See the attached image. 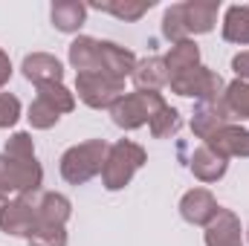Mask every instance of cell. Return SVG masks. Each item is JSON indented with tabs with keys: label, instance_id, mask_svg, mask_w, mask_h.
Returning <instances> with one entry per match:
<instances>
[{
	"label": "cell",
	"instance_id": "1",
	"mask_svg": "<svg viewBox=\"0 0 249 246\" xmlns=\"http://www.w3.org/2000/svg\"><path fill=\"white\" fill-rule=\"evenodd\" d=\"M110 145L105 139H87L81 145L67 148L61 157V177L70 185H84L90 183L96 174H102L105 159H107Z\"/></svg>",
	"mask_w": 249,
	"mask_h": 246
},
{
	"label": "cell",
	"instance_id": "2",
	"mask_svg": "<svg viewBox=\"0 0 249 246\" xmlns=\"http://www.w3.org/2000/svg\"><path fill=\"white\" fill-rule=\"evenodd\" d=\"M148 162V154L142 145L130 142V139H119L116 145H110L105 168H102V183L107 191H119L133 180V174Z\"/></svg>",
	"mask_w": 249,
	"mask_h": 246
},
{
	"label": "cell",
	"instance_id": "3",
	"mask_svg": "<svg viewBox=\"0 0 249 246\" xmlns=\"http://www.w3.org/2000/svg\"><path fill=\"white\" fill-rule=\"evenodd\" d=\"M165 107V99L162 93H145V90H136V93H124L122 99L110 107V116L113 124L122 127V130H136L142 124H151V119Z\"/></svg>",
	"mask_w": 249,
	"mask_h": 246
},
{
	"label": "cell",
	"instance_id": "4",
	"mask_svg": "<svg viewBox=\"0 0 249 246\" xmlns=\"http://www.w3.org/2000/svg\"><path fill=\"white\" fill-rule=\"evenodd\" d=\"M75 93L87 107H113L124 96V78L107 75V72H81L75 75Z\"/></svg>",
	"mask_w": 249,
	"mask_h": 246
},
{
	"label": "cell",
	"instance_id": "5",
	"mask_svg": "<svg viewBox=\"0 0 249 246\" xmlns=\"http://www.w3.org/2000/svg\"><path fill=\"white\" fill-rule=\"evenodd\" d=\"M168 87L177 93V96H186V99H200V102H223V93H226V84L223 78L209 70V67H194L188 72H180L168 81Z\"/></svg>",
	"mask_w": 249,
	"mask_h": 246
},
{
	"label": "cell",
	"instance_id": "6",
	"mask_svg": "<svg viewBox=\"0 0 249 246\" xmlns=\"http://www.w3.org/2000/svg\"><path fill=\"white\" fill-rule=\"evenodd\" d=\"M44 180V168L38 159L32 162H20V159H12L6 154H0V194L9 197V194H35L41 188Z\"/></svg>",
	"mask_w": 249,
	"mask_h": 246
},
{
	"label": "cell",
	"instance_id": "7",
	"mask_svg": "<svg viewBox=\"0 0 249 246\" xmlns=\"http://www.w3.org/2000/svg\"><path fill=\"white\" fill-rule=\"evenodd\" d=\"M38 229V191L6 200L0 209V232L12 238H29Z\"/></svg>",
	"mask_w": 249,
	"mask_h": 246
},
{
	"label": "cell",
	"instance_id": "8",
	"mask_svg": "<svg viewBox=\"0 0 249 246\" xmlns=\"http://www.w3.org/2000/svg\"><path fill=\"white\" fill-rule=\"evenodd\" d=\"M217 211H220V206L209 188H191L180 200V214L191 226H209Z\"/></svg>",
	"mask_w": 249,
	"mask_h": 246
},
{
	"label": "cell",
	"instance_id": "9",
	"mask_svg": "<svg viewBox=\"0 0 249 246\" xmlns=\"http://www.w3.org/2000/svg\"><path fill=\"white\" fill-rule=\"evenodd\" d=\"M206 246H244V226L235 211L220 209L206 226Z\"/></svg>",
	"mask_w": 249,
	"mask_h": 246
},
{
	"label": "cell",
	"instance_id": "10",
	"mask_svg": "<svg viewBox=\"0 0 249 246\" xmlns=\"http://www.w3.org/2000/svg\"><path fill=\"white\" fill-rule=\"evenodd\" d=\"M232 119L235 116L229 113V107L223 102H200L197 110H194V116H191V130H194L197 139L206 142L212 133H217L220 127L232 124Z\"/></svg>",
	"mask_w": 249,
	"mask_h": 246
},
{
	"label": "cell",
	"instance_id": "11",
	"mask_svg": "<svg viewBox=\"0 0 249 246\" xmlns=\"http://www.w3.org/2000/svg\"><path fill=\"white\" fill-rule=\"evenodd\" d=\"M203 145H209L214 154H220L223 159L232 157H249V130L241 124H226L217 133H212Z\"/></svg>",
	"mask_w": 249,
	"mask_h": 246
},
{
	"label": "cell",
	"instance_id": "12",
	"mask_svg": "<svg viewBox=\"0 0 249 246\" xmlns=\"http://www.w3.org/2000/svg\"><path fill=\"white\" fill-rule=\"evenodd\" d=\"M20 70H23V75L35 87H41V84H61V78H64L61 61L55 55H50V53H32V55H26Z\"/></svg>",
	"mask_w": 249,
	"mask_h": 246
},
{
	"label": "cell",
	"instance_id": "13",
	"mask_svg": "<svg viewBox=\"0 0 249 246\" xmlns=\"http://www.w3.org/2000/svg\"><path fill=\"white\" fill-rule=\"evenodd\" d=\"M220 3L217 0H188L183 3V20H186L188 35H206L217 23Z\"/></svg>",
	"mask_w": 249,
	"mask_h": 246
},
{
	"label": "cell",
	"instance_id": "14",
	"mask_svg": "<svg viewBox=\"0 0 249 246\" xmlns=\"http://www.w3.org/2000/svg\"><path fill=\"white\" fill-rule=\"evenodd\" d=\"M70 64H72L75 75L102 72V41H96L90 35H78L70 44Z\"/></svg>",
	"mask_w": 249,
	"mask_h": 246
},
{
	"label": "cell",
	"instance_id": "15",
	"mask_svg": "<svg viewBox=\"0 0 249 246\" xmlns=\"http://www.w3.org/2000/svg\"><path fill=\"white\" fill-rule=\"evenodd\" d=\"M133 84L136 90H145V93H160L162 87H168L171 75H168V67L165 58H145V61H136L133 70Z\"/></svg>",
	"mask_w": 249,
	"mask_h": 246
},
{
	"label": "cell",
	"instance_id": "16",
	"mask_svg": "<svg viewBox=\"0 0 249 246\" xmlns=\"http://www.w3.org/2000/svg\"><path fill=\"white\" fill-rule=\"evenodd\" d=\"M72 214L70 197L58 191H44L38 194V226H64Z\"/></svg>",
	"mask_w": 249,
	"mask_h": 246
},
{
	"label": "cell",
	"instance_id": "17",
	"mask_svg": "<svg viewBox=\"0 0 249 246\" xmlns=\"http://www.w3.org/2000/svg\"><path fill=\"white\" fill-rule=\"evenodd\" d=\"M229 168V159H223L220 154H214L209 145H200L194 154H191V174L200 180V183H217Z\"/></svg>",
	"mask_w": 249,
	"mask_h": 246
},
{
	"label": "cell",
	"instance_id": "18",
	"mask_svg": "<svg viewBox=\"0 0 249 246\" xmlns=\"http://www.w3.org/2000/svg\"><path fill=\"white\" fill-rule=\"evenodd\" d=\"M133 70H136V55L130 50L110 44V41H102V72L127 78V75H133Z\"/></svg>",
	"mask_w": 249,
	"mask_h": 246
},
{
	"label": "cell",
	"instance_id": "19",
	"mask_svg": "<svg viewBox=\"0 0 249 246\" xmlns=\"http://www.w3.org/2000/svg\"><path fill=\"white\" fill-rule=\"evenodd\" d=\"M50 18L58 32H78L87 20V6L78 0H58V3H53Z\"/></svg>",
	"mask_w": 249,
	"mask_h": 246
},
{
	"label": "cell",
	"instance_id": "20",
	"mask_svg": "<svg viewBox=\"0 0 249 246\" xmlns=\"http://www.w3.org/2000/svg\"><path fill=\"white\" fill-rule=\"evenodd\" d=\"M165 67H168V75H180V72H188L194 67H200V47L188 38V41H180L171 47V53L165 55Z\"/></svg>",
	"mask_w": 249,
	"mask_h": 246
},
{
	"label": "cell",
	"instance_id": "21",
	"mask_svg": "<svg viewBox=\"0 0 249 246\" xmlns=\"http://www.w3.org/2000/svg\"><path fill=\"white\" fill-rule=\"evenodd\" d=\"M223 41L229 44H249V6H229L223 18Z\"/></svg>",
	"mask_w": 249,
	"mask_h": 246
},
{
	"label": "cell",
	"instance_id": "22",
	"mask_svg": "<svg viewBox=\"0 0 249 246\" xmlns=\"http://www.w3.org/2000/svg\"><path fill=\"white\" fill-rule=\"evenodd\" d=\"M151 6H154V0H102V3H93V9L107 12L119 20H139Z\"/></svg>",
	"mask_w": 249,
	"mask_h": 246
},
{
	"label": "cell",
	"instance_id": "23",
	"mask_svg": "<svg viewBox=\"0 0 249 246\" xmlns=\"http://www.w3.org/2000/svg\"><path fill=\"white\" fill-rule=\"evenodd\" d=\"M223 105L235 119H249V81H232L226 84Z\"/></svg>",
	"mask_w": 249,
	"mask_h": 246
},
{
	"label": "cell",
	"instance_id": "24",
	"mask_svg": "<svg viewBox=\"0 0 249 246\" xmlns=\"http://www.w3.org/2000/svg\"><path fill=\"white\" fill-rule=\"evenodd\" d=\"M35 99H44L47 105H53L61 116H64V113H70V110L75 107V96H72L64 84H41Z\"/></svg>",
	"mask_w": 249,
	"mask_h": 246
},
{
	"label": "cell",
	"instance_id": "25",
	"mask_svg": "<svg viewBox=\"0 0 249 246\" xmlns=\"http://www.w3.org/2000/svg\"><path fill=\"white\" fill-rule=\"evenodd\" d=\"M162 35H165L171 44L188 41L186 20H183V3H174V6L165 9V15H162Z\"/></svg>",
	"mask_w": 249,
	"mask_h": 246
},
{
	"label": "cell",
	"instance_id": "26",
	"mask_svg": "<svg viewBox=\"0 0 249 246\" xmlns=\"http://www.w3.org/2000/svg\"><path fill=\"white\" fill-rule=\"evenodd\" d=\"M180 124H183V119H180V113L171 107V105H165L154 119H151V133H154V139H168V136H174L177 130H180Z\"/></svg>",
	"mask_w": 249,
	"mask_h": 246
},
{
	"label": "cell",
	"instance_id": "27",
	"mask_svg": "<svg viewBox=\"0 0 249 246\" xmlns=\"http://www.w3.org/2000/svg\"><path fill=\"white\" fill-rule=\"evenodd\" d=\"M3 154L12 157V159H20V162H32V159H35V142H32V136L23 133V130H20V133H12V136L6 139Z\"/></svg>",
	"mask_w": 249,
	"mask_h": 246
},
{
	"label": "cell",
	"instance_id": "28",
	"mask_svg": "<svg viewBox=\"0 0 249 246\" xmlns=\"http://www.w3.org/2000/svg\"><path fill=\"white\" fill-rule=\"evenodd\" d=\"M29 124L32 127H38V130H50L53 124H58V119H61V113L53 107V105H47L44 99H35L32 105H29Z\"/></svg>",
	"mask_w": 249,
	"mask_h": 246
},
{
	"label": "cell",
	"instance_id": "29",
	"mask_svg": "<svg viewBox=\"0 0 249 246\" xmlns=\"http://www.w3.org/2000/svg\"><path fill=\"white\" fill-rule=\"evenodd\" d=\"M26 241L29 246H67V232L64 226H38Z\"/></svg>",
	"mask_w": 249,
	"mask_h": 246
},
{
	"label": "cell",
	"instance_id": "30",
	"mask_svg": "<svg viewBox=\"0 0 249 246\" xmlns=\"http://www.w3.org/2000/svg\"><path fill=\"white\" fill-rule=\"evenodd\" d=\"M20 119V99L12 93H0V127H12Z\"/></svg>",
	"mask_w": 249,
	"mask_h": 246
},
{
	"label": "cell",
	"instance_id": "31",
	"mask_svg": "<svg viewBox=\"0 0 249 246\" xmlns=\"http://www.w3.org/2000/svg\"><path fill=\"white\" fill-rule=\"evenodd\" d=\"M232 70H235L238 81H249V53H238L232 58Z\"/></svg>",
	"mask_w": 249,
	"mask_h": 246
},
{
	"label": "cell",
	"instance_id": "32",
	"mask_svg": "<svg viewBox=\"0 0 249 246\" xmlns=\"http://www.w3.org/2000/svg\"><path fill=\"white\" fill-rule=\"evenodd\" d=\"M9 78H12V61H9V55L0 50V87H3Z\"/></svg>",
	"mask_w": 249,
	"mask_h": 246
},
{
	"label": "cell",
	"instance_id": "33",
	"mask_svg": "<svg viewBox=\"0 0 249 246\" xmlns=\"http://www.w3.org/2000/svg\"><path fill=\"white\" fill-rule=\"evenodd\" d=\"M3 206H6V197H3V194H0V209H3Z\"/></svg>",
	"mask_w": 249,
	"mask_h": 246
},
{
	"label": "cell",
	"instance_id": "34",
	"mask_svg": "<svg viewBox=\"0 0 249 246\" xmlns=\"http://www.w3.org/2000/svg\"><path fill=\"white\" fill-rule=\"evenodd\" d=\"M247 235H249V229H247Z\"/></svg>",
	"mask_w": 249,
	"mask_h": 246
}]
</instances>
